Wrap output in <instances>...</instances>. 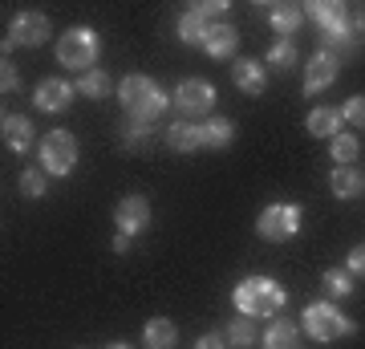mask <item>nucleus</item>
Segmentation results:
<instances>
[{
  "label": "nucleus",
  "instance_id": "obj_8",
  "mask_svg": "<svg viewBox=\"0 0 365 349\" xmlns=\"http://www.w3.org/2000/svg\"><path fill=\"white\" fill-rule=\"evenodd\" d=\"M256 232L268 244H288L300 232V207L297 203H268L256 220Z\"/></svg>",
  "mask_w": 365,
  "mask_h": 349
},
{
  "label": "nucleus",
  "instance_id": "obj_11",
  "mask_svg": "<svg viewBox=\"0 0 365 349\" xmlns=\"http://www.w3.org/2000/svg\"><path fill=\"white\" fill-rule=\"evenodd\" d=\"M0 138H4V146L13 151V155H29L33 151V122H29L25 114H4L0 118Z\"/></svg>",
  "mask_w": 365,
  "mask_h": 349
},
{
  "label": "nucleus",
  "instance_id": "obj_5",
  "mask_svg": "<svg viewBox=\"0 0 365 349\" xmlns=\"http://www.w3.org/2000/svg\"><path fill=\"white\" fill-rule=\"evenodd\" d=\"M49 16L45 13H37V9H21V13L9 21V33H4V57L13 49H37V45H45L49 41Z\"/></svg>",
  "mask_w": 365,
  "mask_h": 349
},
{
  "label": "nucleus",
  "instance_id": "obj_21",
  "mask_svg": "<svg viewBox=\"0 0 365 349\" xmlns=\"http://www.w3.org/2000/svg\"><path fill=\"white\" fill-rule=\"evenodd\" d=\"M175 341H179V329H175L167 317L146 321V329H143V345L146 349H175Z\"/></svg>",
  "mask_w": 365,
  "mask_h": 349
},
{
  "label": "nucleus",
  "instance_id": "obj_12",
  "mask_svg": "<svg viewBox=\"0 0 365 349\" xmlns=\"http://www.w3.org/2000/svg\"><path fill=\"white\" fill-rule=\"evenodd\" d=\"M304 16H313L321 33H333V29L349 25V4H341V0H313V4H304Z\"/></svg>",
  "mask_w": 365,
  "mask_h": 349
},
{
  "label": "nucleus",
  "instance_id": "obj_31",
  "mask_svg": "<svg viewBox=\"0 0 365 349\" xmlns=\"http://www.w3.org/2000/svg\"><path fill=\"white\" fill-rule=\"evenodd\" d=\"M191 13H199L203 21H211V25H215V21L227 13V4H223V0H207V4H191Z\"/></svg>",
  "mask_w": 365,
  "mask_h": 349
},
{
  "label": "nucleus",
  "instance_id": "obj_10",
  "mask_svg": "<svg viewBox=\"0 0 365 349\" xmlns=\"http://www.w3.org/2000/svg\"><path fill=\"white\" fill-rule=\"evenodd\" d=\"M114 223H118V232L143 236L146 228H150V199H146V195H126V199H118Z\"/></svg>",
  "mask_w": 365,
  "mask_h": 349
},
{
  "label": "nucleus",
  "instance_id": "obj_6",
  "mask_svg": "<svg viewBox=\"0 0 365 349\" xmlns=\"http://www.w3.org/2000/svg\"><path fill=\"white\" fill-rule=\"evenodd\" d=\"M215 86L211 81H203V78H187V81H179V90H175V110H179V118L182 122H207V114L215 110Z\"/></svg>",
  "mask_w": 365,
  "mask_h": 349
},
{
  "label": "nucleus",
  "instance_id": "obj_33",
  "mask_svg": "<svg viewBox=\"0 0 365 349\" xmlns=\"http://www.w3.org/2000/svg\"><path fill=\"white\" fill-rule=\"evenodd\" d=\"M345 268L353 272V276H365V244H353L349 256H345Z\"/></svg>",
  "mask_w": 365,
  "mask_h": 349
},
{
  "label": "nucleus",
  "instance_id": "obj_15",
  "mask_svg": "<svg viewBox=\"0 0 365 349\" xmlns=\"http://www.w3.org/2000/svg\"><path fill=\"white\" fill-rule=\"evenodd\" d=\"M304 126H309V134H313V138H337L341 126H345L341 106H317V110H309Z\"/></svg>",
  "mask_w": 365,
  "mask_h": 349
},
{
  "label": "nucleus",
  "instance_id": "obj_18",
  "mask_svg": "<svg viewBox=\"0 0 365 349\" xmlns=\"http://www.w3.org/2000/svg\"><path fill=\"white\" fill-rule=\"evenodd\" d=\"M264 13H268V25H272L280 37H292V33L300 29V21H304V9L292 4V0H276V4L264 9Z\"/></svg>",
  "mask_w": 365,
  "mask_h": 349
},
{
  "label": "nucleus",
  "instance_id": "obj_34",
  "mask_svg": "<svg viewBox=\"0 0 365 349\" xmlns=\"http://www.w3.org/2000/svg\"><path fill=\"white\" fill-rule=\"evenodd\" d=\"M122 138H126L130 146H143L146 138H150V126H134V122H126V126H122Z\"/></svg>",
  "mask_w": 365,
  "mask_h": 349
},
{
  "label": "nucleus",
  "instance_id": "obj_27",
  "mask_svg": "<svg viewBox=\"0 0 365 349\" xmlns=\"http://www.w3.org/2000/svg\"><path fill=\"white\" fill-rule=\"evenodd\" d=\"M223 337H227L232 345H252V341H256V321H252V317H235Z\"/></svg>",
  "mask_w": 365,
  "mask_h": 349
},
{
  "label": "nucleus",
  "instance_id": "obj_26",
  "mask_svg": "<svg viewBox=\"0 0 365 349\" xmlns=\"http://www.w3.org/2000/svg\"><path fill=\"white\" fill-rule=\"evenodd\" d=\"M321 285H325L329 297H349L353 293V272L349 268H329L325 276H321Z\"/></svg>",
  "mask_w": 365,
  "mask_h": 349
},
{
  "label": "nucleus",
  "instance_id": "obj_17",
  "mask_svg": "<svg viewBox=\"0 0 365 349\" xmlns=\"http://www.w3.org/2000/svg\"><path fill=\"white\" fill-rule=\"evenodd\" d=\"M167 146L170 151H179V155H195V151H203V126H199V122H170Z\"/></svg>",
  "mask_w": 365,
  "mask_h": 349
},
{
  "label": "nucleus",
  "instance_id": "obj_13",
  "mask_svg": "<svg viewBox=\"0 0 365 349\" xmlns=\"http://www.w3.org/2000/svg\"><path fill=\"white\" fill-rule=\"evenodd\" d=\"M337 74H341V65L329 57V53H317L313 61L304 65V90L300 93H321V90H329L333 81H337Z\"/></svg>",
  "mask_w": 365,
  "mask_h": 349
},
{
  "label": "nucleus",
  "instance_id": "obj_2",
  "mask_svg": "<svg viewBox=\"0 0 365 349\" xmlns=\"http://www.w3.org/2000/svg\"><path fill=\"white\" fill-rule=\"evenodd\" d=\"M232 300H235V313H240V317H252V321H256V317H276V313L284 309L288 293H284L280 280H272V276H248V280L235 285Z\"/></svg>",
  "mask_w": 365,
  "mask_h": 349
},
{
  "label": "nucleus",
  "instance_id": "obj_37",
  "mask_svg": "<svg viewBox=\"0 0 365 349\" xmlns=\"http://www.w3.org/2000/svg\"><path fill=\"white\" fill-rule=\"evenodd\" d=\"M106 349H134V345H130V341H110Z\"/></svg>",
  "mask_w": 365,
  "mask_h": 349
},
{
  "label": "nucleus",
  "instance_id": "obj_14",
  "mask_svg": "<svg viewBox=\"0 0 365 349\" xmlns=\"http://www.w3.org/2000/svg\"><path fill=\"white\" fill-rule=\"evenodd\" d=\"M232 81H235V90H244L248 98H256V93H264V86H268V69H264L260 61H252V57H240V61L232 65Z\"/></svg>",
  "mask_w": 365,
  "mask_h": 349
},
{
  "label": "nucleus",
  "instance_id": "obj_4",
  "mask_svg": "<svg viewBox=\"0 0 365 349\" xmlns=\"http://www.w3.org/2000/svg\"><path fill=\"white\" fill-rule=\"evenodd\" d=\"M300 321H304V333L313 337V341H321V345H329V341L353 333V321L337 309V305H333V300H313V305L304 309Z\"/></svg>",
  "mask_w": 365,
  "mask_h": 349
},
{
  "label": "nucleus",
  "instance_id": "obj_19",
  "mask_svg": "<svg viewBox=\"0 0 365 349\" xmlns=\"http://www.w3.org/2000/svg\"><path fill=\"white\" fill-rule=\"evenodd\" d=\"M264 349H300V329L297 321H288V317H276L268 329H264Z\"/></svg>",
  "mask_w": 365,
  "mask_h": 349
},
{
  "label": "nucleus",
  "instance_id": "obj_24",
  "mask_svg": "<svg viewBox=\"0 0 365 349\" xmlns=\"http://www.w3.org/2000/svg\"><path fill=\"white\" fill-rule=\"evenodd\" d=\"M329 155H333V163H337V167H353V158L361 155L357 134H345V130H341L337 138H329Z\"/></svg>",
  "mask_w": 365,
  "mask_h": 349
},
{
  "label": "nucleus",
  "instance_id": "obj_20",
  "mask_svg": "<svg viewBox=\"0 0 365 349\" xmlns=\"http://www.w3.org/2000/svg\"><path fill=\"white\" fill-rule=\"evenodd\" d=\"M329 191L337 195V199H357L365 191V175L357 167H333L329 175Z\"/></svg>",
  "mask_w": 365,
  "mask_h": 349
},
{
  "label": "nucleus",
  "instance_id": "obj_32",
  "mask_svg": "<svg viewBox=\"0 0 365 349\" xmlns=\"http://www.w3.org/2000/svg\"><path fill=\"white\" fill-rule=\"evenodd\" d=\"M0 90H4V93H16V90H21V74L9 65V57H4V65H0Z\"/></svg>",
  "mask_w": 365,
  "mask_h": 349
},
{
  "label": "nucleus",
  "instance_id": "obj_1",
  "mask_svg": "<svg viewBox=\"0 0 365 349\" xmlns=\"http://www.w3.org/2000/svg\"><path fill=\"white\" fill-rule=\"evenodd\" d=\"M118 102L126 110L134 126H155L158 118L167 114V90L158 86L155 78H146V74H126V78L118 81Z\"/></svg>",
  "mask_w": 365,
  "mask_h": 349
},
{
  "label": "nucleus",
  "instance_id": "obj_9",
  "mask_svg": "<svg viewBox=\"0 0 365 349\" xmlns=\"http://www.w3.org/2000/svg\"><path fill=\"white\" fill-rule=\"evenodd\" d=\"M78 93V81H66V78H41V86L33 90V106L41 114H66L69 102Z\"/></svg>",
  "mask_w": 365,
  "mask_h": 349
},
{
  "label": "nucleus",
  "instance_id": "obj_29",
  "mask_svg": "<svg viewBox=\"0 0 365 349\" xmlns=\"http://www.w3.org/2000/svg\"><path fill=\"white\" fill-rule=\"evenodd\" d=\"M21 191H25L29 199H41V195L49 191V179H45V171H37V167L21 171Z\"/></svg>",
  "mask_w": 365,
  "mask_h": 349
},
{
  "label": "nucleus",
  "instance_id": "obj_23",
  "mask_svg": "<svg viewBox=\"0 0 365 349\" xmlns=\"http://www.w3.org/2000/svg\"><path fill=\"white\" fill-rule=\"evenodd\" d=\"M235 138V126L227 122V118H207L203 122V146H211V151H227Z\"/></svg>",
  "mask_w": 365,
  "mask_h": 349
},
{
  "label": "nucleus",
  "instance_id": "obj_16",
  "mask_svg": "<svg viewBox=\"0 0 365 349\" xmlns=\"http://www.w3.org/2000/svg\"><path fill=\"white\" fill-rule=\"evenodd\" d=\"M235 45H240V33H235V25H227V21H215L207 33V41H203V53L207 57H215V61H227L235 53Z\"/></svg>",
  "mask_w": 365,
  "mask_h": 349
},
{
  "label": "nucleus",
  "instance_id": "obj_28",
  "mask_svg": "<svg viewBox=\"0 0 365 349\" xmlns=\"http://www.w3.org/2000/svg\"><path fill=\"white\" fill-rule=\"evenodd\" d=\"M297 57H300V53H297V45H292V37H280L272 49H268V61H272L276 69H288V65H297Z\"/></svg>",
  "mask_w": 365,
  "mask_h": 349
},
{
  "label": "nucleus",
  "instance_id": "obj_3",
  "mask_svg": "<svg viewBox=\"0 0 365 349\" xmlns=\"http://www.w3.org/2000/svg\"><path fill=\"white\" fill-rule=\"evenodd\" d=\"M98 53H102V37L93 33L90 25H73L69 33H61L57 37V61L66 65V69H73V74H90V69H98Z\"/></svg>",
  "mask_w": 365,
  "mask_h": 349
},
{
  "label": "nucleus",
  "instance_id": "obj_35",
  "mask_svg": "<svg viewBox=\"0 0 365 349\" xmlns=\"http://www.w3.org/2000/svg\"><path fill=\"white\" fill-rule=\"evenodd\" d=\"M195 349H227V337L223 333H203L195 341Z\"/></svg>",
  "mask_w": 365,
  "mask_h": 349
},
{
  "label": "nucleus",
  "instance_id": "obj_30",
  "mask_svg": "<svg viewBox=\"0 0 365 349\" xmlns=\"http://www.w3.org/2000/svg\"><path fill=\"white\" fill-rule=\"evenodd\" d=\"M341 118H345L349 126L365 130V93H357V98H349V102L341 106Z\"/></svg>",
  "mask_w": 365,
  "mask_h": 349
},
{
  "label": "nucleus",
  "instance_id": "obj_25",
  "mask_svg": "<svg viewBox=\"0 0 365 349\" xmlns=\"http://www.w3.org/2000/svg\"><path fill=\"white\" fill-rule=\"evenodd\" d=\"M110 90H114V86H110V74H106V69H90V74H81V78H78V93H81V98L102 102Z\"/></svg>",
  "mask_w": 365,
  "mask_h": 349
},
{
  "label": "nucleus",
  "instance_id": "obj_7",
  "mask_svg": "<svg viewBox=\"0 0 365 349\" xmlns=\"http://www.w3.org/2000/svg\"><path fill=\"white\" fill-rule=\"evenodd\" d=\"M37 155H41V171L45 175H69V171L78 167V138L69 130H49L41 138Z\"/></svg>",
  "mask_w": 365,
  "mask_h": 349
},
{
  "label": "nucleus",
  "instance_id": "obj_36",
  "mask_svg": "<svg viewBox=\"0 0 365 349\" xmlns=\"http://www.w3.org/2000/svg\"><path fill=\"white\" fill-rule=\"evenodd\" d=\"M130 244H134V236H126V232L114 236V252H118V256H126V252H130Z\"/></svg>",
  "mask_w": 365,
  "mask_h": 349
},
{
  "label": "nucleus",
  "instance_id": "obj_22",
  "mask_svg": "<svg viewBox=\"0 0 365 349\" xmlns=\"http://www.w3.org/2000/svg\"><path fill=\"white\" fill-rule=\"evenodd\" d=\"M207 33H211V21H203L199 13L187 9V13L179 16V41H182V45H199V49H203Z\"/></svg>",
  "mask_w": 365,
  "mask_h": 349
}]
</instances>
